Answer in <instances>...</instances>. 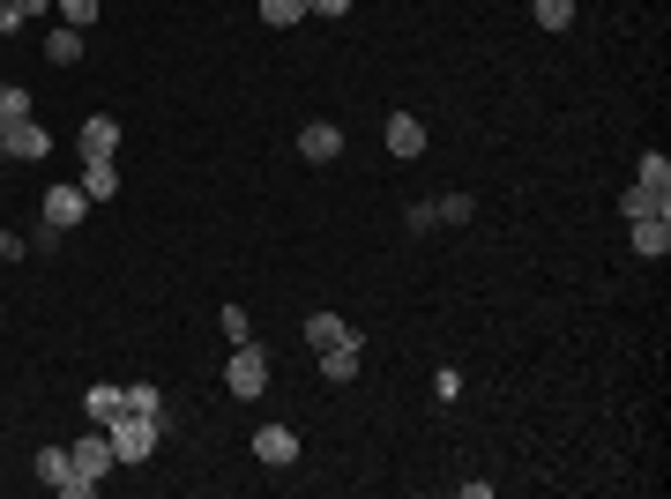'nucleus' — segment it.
I'll list each match as a JSON object with an SVG mask.
<instances>
[{
	"instance_id": "obj_1",
	"label": "nucleus",
	"mask_w": 671,
	"mask_h": 499,
	"mask_svg": "<svg viewBox=\"0 0 671 499\" xmlns=\"http://www.w3.org/2000/svg\"><path fill=\"white\" fill-rule=\"evenodd\" d=\"M105 440H113V455H120V462H150V455H157V440H165V417L120 411L113 425H105Z\"/></svg>"
},
{
	"instance_id": "obj_2",
	"label": "nucleus",
	"mask_w": 671,
	"mask_h": 499,
	"mask_svg": "<svg viewBox=\"0 0 671 499\" xmlns=\"http://www.w3.org/2000/svg\"><path fill=\"white\" fill-rule=\"evenodd\" d=\"M224 388H232V395H239V403H254V395H261V388H269V351H261V343H232V366H224Z\"/></svg>"
},
{
	"instance_id": "obj_3",
	"label": "nucleus",
	"mask_w": 671,
	"mask_h": 499,
	"mask_svg": "<svg viewBox=\"0 0 671 499\" xmlns=\"http://www.w3.org/2000/svg\"><path fill=\"white\" fill-rule=\"evenodd\" d=\"M38 477L52 485V492H68V499H90V492H97V477H83L68 448H38Z\"/></svg>"
},
{
	"instance_id": "obj_4",
	"label": "nucleus",
	"mask_w": 671,
	"mask_h": 499,
	"mask_svg": "<svg viewBox=\"0 0 671 499\" xmlns=\"http://www.w3.org/2000/svg\"><path fill=\"white\" fill-rule=\"evenodd\" d=\"M45 150H52V134L38 120H8L0 127V157H15V165H38Z\"/></svg>"
},
{
	"instance_id": "obj_5",
	"label": "nucleus",
	"mask_w": 671,
	"mask_h": 499,
	"mask_svg": "<svg viewBox=\"0 0 671 499\" xmlns=\"http://www.w3.org/2000/svg\"><path fill=\"white\" fill-rule=\"evenodd\" d=\"M298 157H306V165H336V157H343V127L336 120H306L298 127Z\"/></svg>"
},
{
	"instance_id": "obj_6",
	"label": "nucleus",
	"mask_w": 671,
	"mask_h": 499,
	"mask_svg": "<svg viewBox=\"0 0 671 499\" xmlns=\"http://www.w3.org/2000/svg\"><path fill=\"white\" fill-rule=\"evenodd\" d=\"M83 209H90L83 187H52V194H45V231H52V239H60V231H75V224H83Z\"/></svg>"
},
{
	"instance_id": "obj_7",
	"label": "nucleus",
	"mask_w": 671,
	"mask_h": 499,
	"mask_svg": "<svg viewBox=\"0 0 671 499\" xmlns=\"http://www.w3.org/2000/svg\"><path fill=\"white\" fill-rule=\"evenodd\" d=\"M68 455H75V470H83V477H113V470H120L113 440H105V425H97V432H83V440H75Z\"/></svg>"
},
{
	"instance_id": "obj_8",
	"label": "nucleus",
	"mask_w": 671,
	"mask_h": 499,
	"mask_svg": "<svg viewBox=\"0 0 671 499\" xmlns=\"http://www.w3.org/2000/svg\"><path fill=\"white\" fill-rule=\"evenodd\" d=\"M254 462H269V470L298 462V432L292 425H261V432H254Z\"/></svg>"
},
{
	"instance_id": "obj_9",
	"label": "nucleus",
	"mask_w": 671,
	"mask_h": 499,
	"mask_svg": "<svg viewBox=\"0 0 671 499\" xmlns=\"http://www.w3.org/2000/svg\"><path fill=\"white\" fill-rule=\"evenodd\" d=\"M627 239H634V253L664 261V253H671V216H634V224H627Z\"/></svg>"
},
{
	"instance_id": "obj_10",
	"label": "nucleus",
	"mask_w": 671,
	"mask_h": 499,
	"mask_svg": "<svg viewBox=\"0 0 671 499\" xmlns=\"http://www.w3.org/2000/svg\"><path fill=\"white\" fill-rule=\"evenodd\" d=\"M388 150H396V157H425V120L419 112H388Z\"/></svg>"
},
{
	"instance_id": "obj_11",
	"label": "nucleus",
	"mask_w": 671,
	"mask_h": 499,
	"mask_svg": "<svg viewBox=\"0 0 671 499\" xmlns=\"http://www.w3.org/2000/svg\"><path fill=\"white\" fill-rule=\"evenodd\" d=\"M83 157H120V120H113V112L83 120Z\"/></svg>"
},
{
	"instance_id": "obj_12",
	"label": "nucleus",
	"mask_w": 671,
	"mask_h": 499,
	"mask_svg": "<svg viewBox=\"0 0 671 499\" xmlns=\"http://www.w3.org/2000/svg\"><path fill=\"white\" fill-rule=\"evenodd\" d=\"M83 194L90 202H113L120 194V165L113 157H83Z\"/></svg>"
},
{
	"instance_id": "obj_13",
	"label": "nucleus",
	"mask_w": 671,
	"mask_h": 499,
	"mask_svg": "<svg viewBox=\"0 0 671 499\" xmlns=\"http://www.w3.org/2000/svg\"><path fill=\"white\" fill-rule=\"evenodd\" d=\"M321 380H336V388H343V380H358V335H343V343L321 351Z\"/></svg>"
},
{
	"instance_id": "obj_14",
	"label": "nucleus",
	"mask_w": 671,
	"mask_h": 499,
	"mask_svg": "<svg viewBox=\"0 0 671 499\" xmlns=\"http://www.w3.org/2000/svg\"><path fill=\"white\" fill-rule=\"evenodd\" d=\"M620 209H627V224L634 216H671V187H627Z\"/></svg>"
},
{
	"instance_id": "obj_15",
	"label": "nucleus",
	"mask_w": 671,
	"mask_h": 499,
	"mask_svg": "<svg viewBox=\"0 0 671 499\" xmlns=\"http://www.w3.org/2000/svg\"><path fill=\"white\" fill-rule=\"evenodd\" d=\"M83 411H90V425H113V417L127 411V388H90Z\"/></svg>"
},
{
	"instance_id": "obj_16",
	"label": "nucleus",
	"mask_w": 671,
	"mask_h": 499,
	"mask_svg": "<svg viewBox=\"0 0 671 499\" xmlns=\"http://www.w3.org/2000/svg\"><path fill=\"white\" fill-rule=\"evenodd\" d=\"M343 335H358L343 313H314V321H306V343H314V351H329V343H343Z\"/></svg>"
},
{
	"instance_id": "obj_17",
	"label": "nucleus",
	"mask_w": 671,
	"mask_h": 499,
	"mask_svg": "<svg viewBox=\"0 0 671 499\" xmlns=\"http://www.w3.org/2000/svg\"><path fill=\"white\" fill-rule=\"evenodd\" d=\"M45 60H52V68H75V60H83V31H68V23H60V31L45 38Z\"/></svg>"
},
{
	"instance_id": "obj_18",
	"label": "nucleus",
	"mask_w": 671,
	"mask_h": 499,
	"mask_svg": "<svg viewBox=\"0 0 671 499\" xmlns=\"http://www.w3.org/2000/svg\"><path fill=\"white\" fill-rule=\"evenodd\" d=\"M433 216H440L448 231H462V224L478 216V202H470V194H440V202H433Z\"/></svg>"
},
{
	"instance_id": "obj_19",
	"label": "nucleus",
	"mask_w": 671,
	"mask_h": 499,
	"mask_svg": "<svg viewBox=\"0 0 671 499\" xmlns=\"http://www.w3.org/2000/svg\"><path fill=\"white\" fill-rule=\"evenodd\" d=\"M634 187H671V157L664 150H649V157L634 165Z\"/></svg>"
},
{
	"instance_id": "obj_20",
	"label": "nucleus",
	"mask_w": 671,
	"mask_h": 499,
	"mask_svg": "<svg viewBox=\"0 0 671 499\" xmlns=\"http://www.w3.org/2000/svg\"><path fill=\"white\" fill-rule=\"evenodd\" d=\"M298 15H306V0H261V23H269V31H292Z\"/></svg>"
},
{
	"instance_id": "obj_21",
	"label": "nucleus",
	"mask_w": 671,
	"mask_h": 499,
	"mask_svg": "<svg viewBox=\"0 0 671 499\" xmlns=\"http://www.w3.org/2000/svg\"><path fill=\"white\" fill-rule=\"evenodd\" d=\"M538 8V31H567L575 23V0H530Z\"/></svg>"
},
{
	"instance_id": "obj_22",
	"label": "nucleus",
	"mask_w": 671,
	"mask_h": 499,
	"mask_svg": "<svg viewBox=\"0 0 671 499\" xmlns=\"http://www.w3.org/2000/svg\"><path fill=\"white\" fill-rule=\"evenodd\" d=\"M127 411H142V417H165V395H157L150 380H134V388H127Z\"/></svg>"
},
{
	"instance_id": "obj_23",
	"label": "nucleus",
	"mask_w": 671,
	"mask_h": 499,
	"mask_svg": "<svg viewBox=\"0 0 671 499\" xmlns=\"http://www.w3.org/2000/svg\"><path fill=\"white\" fill-rule=\"evenodd\" d=\"M8 120H31V90L0 83V127H8Z\"/></svg>"
},
{
	"instance_id": "obj_24",
	"label": "nucleus",
	"mask_w": 671,
	"mask_h": 499,
	"mask_svg": "<svg viewBox=\"0 0 671 499\" xmlns=\"http://www.w3.org/2000/svg\"><path fill=\"white\" fill-rule=\"evenodd\" d=\"M52 8H60L68 31H90V23H97V0H52Z\"/></svg>"
},
{
	"instance_id": "obj_25",
	"label": "nucleus",
	"mask_w": 671,
	"mask_h": 499,
	"mask_svg": "<svg viewBox=\"0 0 671 499\" xmlns=\"http://www.w3.org/2000/svg\"><path fill=\"white\" fill-rule=\"evenodd\" d=\"M224 335H232V343H247V335H254V321H247V306H224Z\"/></svg>"
},
{
	"instance_id": "obj_26",
	"label": "nucleus",
	"mask_w": 671,
	"mask_h": 499,
	"mask_svg": "<svg viewBox=\"0 0 671 499\" xmlns=\"http://www.w3.org/2000/svg\"><path fill=\"white\" fill-rule=\"evenodd\" d=\"M8 31H23V8H15V0H0V38H8Z\"/></svg>"
},
{
	"instance_id": "obj_27",
	"label": "nucleus",
	"mask_w": 671,
	"mask_h": 499,
	"mask_svg": "<svg viewBox=\"0 0 671 499\" xmlns=\"http://www.w3.org/2000/svg\"><path fill=\"white\" fill-rule=\"evenodd\" d=\"M306 15H351V0H306Z\"/></svg>"
},
{
	"instance_id": "obj_28",
	"label": "nucleus",
	"mask_w": 671,
	"mask_h": 499,
	"mask_svg": "<svg viewBox=\"0 0 671 499\" xmlns=\"http://www.w3.org/2000/svg\"><path fill=\"white\" fill-rule=\"evenodd\" d=\"M15 253H23V239H15V231H0V261H15Z\"/></svg>"
},
{
	"instance_id": "obj_29",
	"label": "nucleus",
	"mask_w": 671,
	"mask_h": 499,
	"mask_svg": "<svg viewBox=\"0 0 671 499\" xmlns=\"http://www.w3.org/2000/svg\"><path fill=\"white\" fill-rule=\"evenodd\" d=\"M15 8H23V23H31V15H45V8H52V0H15Z\"/></svg>"
}]
</instances>
